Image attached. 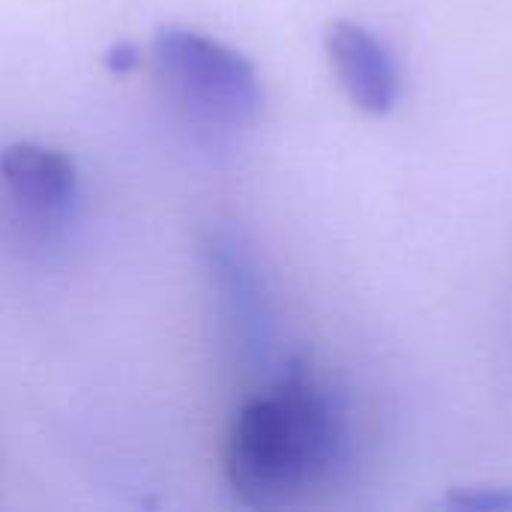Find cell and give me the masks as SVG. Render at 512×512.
<instances>
[{
	"label": "cell",
	"mask_w": 512,
	"mask_h": 512,
	"mask_svg": "<svg viewBox=\"0 0 512 512\" xmlns=\"http://www.w3.org/2000/svg\"><path fill=\"white\" fill-rule=\"evenodd\" d=\"M348 444L339 396L303 360H291L237 411L225 474L243 504L276 510L333 480L348 462Z\"/></svg>",
	"instance_id": "cell-1"
},
{
	"label": "cell",
	"mask_w": 512,
	"mask_h": 512,
	"mask_svg": "<svg viewBox=\"0 0 512 512\" xmlns=\"http://www.w3.org/2000/svg\"><path fill=\"white\" fill-rule=\"evenodd\" d=\"M153 63L171 93L201 117L225 126H249L264 108V87L255 63L237 48L180 24L156 27Z\"/></svg>",
	"instance_id": "cell-2"
},
{
	"label": "cell",
	"mask_w": 512,
	"mask_h": 512,
	"mask_svg": "<svg viewBox=\"0 0 512 512\" xmlns=\"http://www.w3.org/2000/svg\"><path fill=\"white\" fill-rule=\"evenodd\" d=\"M207 261L237 348L249 363H264L273 342V312L255 258L237 234L219 231L207 243Z\"/></svg>",
	"instance_id": "cell-3"
},
{
	"label": "cell",
	"mask_w": 512,
	"mask_h": 512,
	"mask_svg": "<svg viewBox=\"0 0 512 512\" xmlns=\"http://www.w3.org/2000/svg\"><path fill=\"white\" fill-rule=\"evenodd\" d=\"M330 66L348 99L369 117H384L402 93V72L390 45L366 24L339 18L324 36Z\"/></svg>",
	"instance_id": "cell-4"
},
{
	"label": "cell",
	"mask_w": 512,
	"mask_h": 512,
	"mask_svg": "<svg viewBox=\"0 0 512 512\" xmlns=\"http://www.w3.org/2000/svg\"><path fill=\"white\" fill-rule=\"evenodd\" d=\"M0 180L21 207L42 216L66 213L78 195L75 162L66 153L33 141L0 150Z\"/></svg>",
	"instance_id": "cell-5"
},
{
	"label": "cell",
	"mask_w": 512,
	"mask_h": 512,
	"mask_svg": "<svg viewBox=\"0 0 512 512\" xmlns=\"http://www.w3.org/2000/svg\"><path fill=\"white\" fill-rule=\"evenodd\" d=\"M441 507L453 512H512V486H459Z\"/></svg>",
	"instance_id": "cell-6"
},
{
	"label": "cell",
	"mask_w": 512,
	"mask_h": 512,
	"mask_svg": "<svg viewBox=\"0 0 512 512\" xmlns=\"http://www.w3.org/2000/svg\"><path fill=\"white\" fill-rule=\"evenodd\" d=\"M105 63H108L111 69L126 72L129 66H135V63H138V48H135V45H129V42H123V45H117L114 51H108Z\"/></svg>",
	"instance_id": "cell-7"
}]
</instances>
